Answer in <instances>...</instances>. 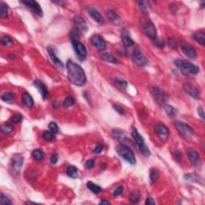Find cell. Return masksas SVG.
Wrapping results in <instances>:
<instances>
[{"label": "cell", "mask_w": 205, "mask_h": 205, "mask_svg": "<svg viewBox=\"0 0 205 205\" xmlns=\"http://www.w3.org/2000/svg\"><path fill=\"white\" fill-rule=\"evenodd\" d=\"M20 2L29 7L30 9H31L32 11L34 12V14H36L37 15L43 16V10H42L40 5L37 2H35V1H21Z\"/></svg>", "instance_id": "13"}, {"label": "cell", "mask_w": 205, "mask_h": 205, "mask_svg": "<svg viewBox=\"0 0 205 205\" xmlns=\"http://www.w3.org/2000/svg\"><path fill=\"white\" fill-rule=\"evenodd\" d=\"M67 77L70 82L76 86H83L87 81V77L83 69L74 63L71 60H68L67 63Z\"/></svg>", "instance_id": "1"}, {"label": "cell", "mask_w": 205, "mask_h": 205, "mask_svg": "<svg viewBox=\"0 0 205 205\" xmlns=\"http://www.w3.org/2000/svg\"><path fill=\"white\" fill-rule=\"evenodd\" d=\"M9 57H10V59H15V55H10Z\"/></svg>", "instance_id": "57"}, {"label": "cell", "mask_w": 205, "mask_h": 205, "mask_svg": "<svg viewBox=\"0 0 205 205\" xmlns=\"http://www.w3.org/2000/svg\"><path fill=\"white\" fill-rule=\"evenodd\" d=\"M144 30L145 34L148 35L151 39H156V35H157V33H156V28H155V25L153 24V23L148 21L147 22L144 26Z\"/></svg>", "instance_id": "14"}, {"label": "cell", "mask_w": 205, "mask_h": 205, "mask_svg": "<svg viewBox=\"0 0 205 205\" xmlns=\"http://www.w3.org/2000/svg\"><path fill=\"white\" fill-rule=\"evenodd\" d=\"M132 137L134 138L135 141L136 143V144L138 145L139 148L141 151V152L143 153V155L146 157L150 156L151 151L150 150L148 149L147 144H145V141H144V138L141 135L139 134V132L136 130V128H133L132 131Z\"/></svg>", "instance_id": "4"}, {"label": "cell", "mask_w": 205, "mask_h": 205, "mask_svg": "<svg viewBox=\"0 0 205 205\" xmlns=\"http://www.w3.org/2000/svg\"><path fill=\"white\" fill-rule=\"evenodd\" d=\"M154 131H155V132L158 135V137L160 139H162L163 141H166L167 139H168L170 132H169L168 128H167L166 126L163 124V123L156 124L154 127Z\"/></svg>", "instance_id": "9"}, {"label": "cell", "mask_w": 205, "mask_h": 205, "mask_svg": "<svg viewBox=\"0 0 205 205\" xmlns=\"http://www.w3.org/2000/svg\"><path fill=\"white\" fill-rule=\"evenodd\" d=\"M115 83H116V86L119 88L121 89V90H123V91H125L127 89V87H128V83L126 82L124 80H123V79H121V78H116Z\"/></svg>", "instance_id": "29"}, {"label": "cell", "mask_w": 205, "mask_h": 205, "mask_svg": "<svg viewBox=\"0 0 205 205\" xmlns=\"http://www.w3.org/2000/svg\"><path fill=\"white\" fill-rule=\"evenodd\" d=\"M122 34H123V36H122V38H123V43L126 47H131V46H132L134 44V41H133L132 39V38L128 35V31L122 32Z\"/></svg>", "instance_id": "26"}, {"label": "cell", "mask_w": 205, "mask_h": 205, "mask_svg": "<svg viewBox=\"0 0 205 205\" xmlns=\"http://www.w3.org/2000/svg\"><path fill=\"white\" fill-rule=\"evenodd\" d=\"M13 129H14L13 126L9 123H5L1 127V130L4 134H11L13 132Z\"/></svg>", "instance_id": "36"}, {"label": "cell", "mask_w": 205, "mask_h": 205, "mask_svg": "<svg viewBox=\"0 0 205 205\" xmlns=\"http://www.w3.org/2000/svg\"><path fill=\"white\" fill-rule=\"evenodd\" d=\"M74 23L77 30L82 32H86L87 31V25L84 18L80 15H76L74 17Z\"/></svg>", "instance_id": "17"}, {"label": "cell", "mask_w": 205, "mask_h": 205, "mask_svg": "<svg viewBox=\"0 0 205 205\" xmlns=\"http://www.w3.org/2000/svg\"><path fill=\"white\" fill-rule=\"evenodd\" d=\"M1 44L4 46L11 45V44H12V39L10 36L4 35V36H2V39H1Z\"/></svg>", "instance_id": "40"}, {"label": "cell", "mask_w": 205, "mask_h": 205, "mask_svg": "<svg viewBox=\"0 0 205 205\" xmlns=\"http://www.w3.org/2000/svg\"><path fill=\"white\" fill-rule=\"evenodd\" d=\"M193 37L197 43H199L202 46L205 45V34L203 31H198L195 32Z\"/></svg>", "instance_id": "22"}, {"label": "cell", "mask_w": 205, "mask_h": 205, "mask_svg": "<svg viewBox=\"0 0 205 205\" xmlns=\"http://www.w3.org/2000/svg\"><path fill=\"white\" fill-rule=\"evenodd\" d=\"M48 128H49L50 132H52V133H54V134H56V133L59 132V127H58L57 124L55 123H54V122H51V123H50L48 124Z\"/></svg>", "instance_id": "43"}, {"label": "cell", "mask_w": 205, "mask_h": 205, "mask_svg": "<svg viewBox=\"0 0 205 205\" xmlns=\"http://www.w3.org/2000/svg\"><path fill=\"white\" fill-rule=\"evenodd\" d=\"M80 34H78L76 30H72L70 34V39H71L72 44L76 43V42H80Z\"/></svg>", "instance_id": "37"}, {"label": "cell", "mask_w": 205, "mask_h": 205, "mask_svg": "<svg viewBox=\"0 0 205 205\" xmlns=\"http://www.w3.org/2000/svg\"><path fill=\"white\" fill-rule=\"evenodd\" d=\"M47 51H48L49 55H50V59H51V60L54 62V63H55L57 67H61V68L62 67H63V63L59 60V58H57V56H56V55H55L54 48H53L52 47H48Z\"/></svg>", "instance_id": "20"}, {"label": "cell", "mask_w": 205, "mask_h": 205, "mask_svg": "<svg viewBox=\"0 0 205 205\" xmlns=\"http://www.w3.org/2000/svg\"><path fill=\"white\" fill-rule=\"evenodd\" d=\"M23 163V157L20 155H15L12 159V168L16 173H18L20 171Z\"/></svg>", "instance_id": "19"}, {"label": "cell", "mask_w": 205, "mask_h": 205, "mask_svg": "<svg viewBox=\"0 0 205 205\" xmlns=\"http://www.w3.org/2000/svg\"><path fill=\"white\" fill-rule=\"evenodd\" d=\"M22 120H23V116L21 114H15V116H13V117L11 118L12 123H20Z\"/></svg>", "instance_id": "44"}, {"label": "cell", "mask_w": 205, "mask_h": 205, "mask_svg": "<svg viewBox=\"0 0 205 205\" xmlns=\"http://www.w3.org/2000/svg\"><path fill=\"white\" fill-rule=\"evenodd\" d=\"M159 176H160V174H159V171H158L157 169H155V168L151 169V171H150L151 183L155 182V181L157 180L158 178H159Z\"/></svg>", "instance_id": "35"}, {"label": "cell", "mask_w": 205, "mask_h": 205, "mask_svg": "<svg viewBox=\"0 0 205 205\" xmlns=\"http://www.w3.org/2000/svg\"><path fill=\"white\" fill-rule=\"evenodd\" d=\"M87 11L88 12V14L92 17L94 20L97 22L99 24H102V23H104V19H103V17L101 15V14L99 13V11L96 9V8H94L93 7H91V6H88L87 7Z\"/></svg>", "instance_id": "16"}, {"label": "cell", "mask_w": 205, "mask_h": 205, "mask_svg": "<svg viewBox=\"0 0 205 205\" xmlns=\"http://www.w3.org/2000/svg\"><path fill=\"white\" fill-rule=\"evenodd\" d=\"M175 65L184 74L196 75V74L199 73V71H200V68L198 67L195 66L189 62L182 60V59H176L175 61Z\"/></svg>", "instance_id": "2"}, {"label": "cell", "mask_w": 205, "mask_h": 205, "mask_svg": "<svg viewBox=\"0 0 205 205\" xmlns=\"http://www.w3.org/2000/svg\"><path fill=\"white\" fill-rule=\"evenodd\" d=\"M99 204H110V202L107 200H102L99 202Z\"/></svg>", "instance_id": "56"}, {"label": "cell", "mask_w": 205, "mask_h": 205, "mask_svg": "<svg viewBox=\"0 0 205 205\" xmlns=\"http://www.w3.org/2000/svg\"><path fill=\"white\" fill-rule=\"evenodd\" d=\"M154 44L159 48H164L165 47V43L163 40H160V39H154Z\"/></svg>", "instance_id": "45"}, {"label": "cell", "mask_w": 205, "mask_h": 205, "mask_svg": "<svg viewBox=\"0 0 205 205\" xmlns=\"http://www.w3.org/2000/svg\"><path fill=\"white\" fill-rule=\"evenodd\" d=\"M175 127L176 130L185 139H191L195 135V132L189 125L187 123H184L181 121H176L175 122Z\"/></svg>", "instance_id": "5"}, {"label": "cell", "mask_w": 205, "mask_h": 205, "mask_svg": "<svg viewBox=\"0 0 205 205\" xmlns=\"http://www.w3.org/2000/svg\"><path fill=\"white\" fill-rule=\"evenodd\" d=\"M122 193H123V187H122V186H119V187H117L114 190V191H113V195L116 196H119V195H121Z\"/></svg>", "instance_id": "47"}, {"label": "cell", "mask_w": 205, "mask_h": 205, "mask_svg": "<svg viewBox=\"0 0 205 205\" xmlns=\"http://www.w3.org/2000/svg\"><path fill=\"white\" fill-rule=\"evenodd\" d=\"M0 203L1 204H12V202L5 196L3 193H1L0 195Z\"/></svg>", "instance_id": "41"}, {"label": "cell", "mask_w": 205, "mask_h": 205, "mask_svg": "<svg viewBox=\"0 0 205 205\" xmlns=\"http://www.w3.org/2000/svg\"><path fill=\"white\" fill-rule=\"evenodd\" d=\"M145 203L148 205H154L155 203V200H153L151 197H148L146 200V202H145Z\"/></svg>", "instance_id": "52"}, {"label": "cell", "mask_w": 205, "mask_h": 205, "mask_svg": "<svg viewBox=\"0 0 205 205\" xmlns=\"http://www.w3.org/2000/svg\"><path fill=\"white\" fill-rule=\"evenodd\" d=\"M102 148H103V146H102V144H98V145H96L95 149H94L93 152L95 154H99L102 151Z\"/></svg>", "instance_id": "49"}, {"label": "cell", "mask_w": 205, "mask_h": 205, "mask_svg": "<svg viewBox=\"0 0 205 205\" xmlns=\"http://www.w3.org/2000/svg\"><path fill=\"white\" fill-rule=\"evenodd\" d=\"M183 87H184L185 92L187 95H189L191 97H192L195 99H200V91H199V89L196 86H194L193 84H191L190 83H185Z\"/></svg>", "instance_id": "10"}, {"label": "cell", "mask_w": 205, "mask_h": 205, "mask_svg": "<svg viewBox=\"0 0 205 205\" xmlns=\"http://www.w3.org/2000/svg\"><path fill=\"white\" fill-rule=\"evenodd\" d=\"M87 186L89 189L91 190V191L95 194H99L102 191V188H101L99 186L95 184L92 182H87Z\"/></svg>", "instance_id": "31"}, {"label": "cell", "mask_w": 205, "mask_h": 205, "mask_svg": "<svg viewBox=\"0 0 205 205\" xmlns=\"http://www.w3.org/2000/svg\"><path fill=\"white\" fill-rule=\"evenodd\" d=\"M91 44L96 48L98 49L100 51H103V50L107 48V44H106V42L102 37H101L99 34H94L91 37Z\"/></svg>", "instance_id": "11"}, {"label": "cell", "mask_w": 205, "mask_h": 205, "mask_svg": "<svg viewBox=\"0 0 205 205\" xmlns=\"http://www.w3.org/2000/svg\"><path fill=\"white\" fill-rule=\"evenodd\" d=\"M170 9H171V12L172 14H175L176 12V10H177V7H176L175 5H171V7H170Z\"/></svg>", "instance_id": "55"}, {"label": "cell", "mask_w": 205, "mask_h": 205, "mask_svg": "<svg viewBox=\"0 0 205 205\" xmlns=\"http://www.w3.org/2000/svg\"><path fill=\"white\" fill-rule=\"evenodd\" d=\"M164 109H165V112L167 113V115L170 118H173L176 116V109H175L171 105H165V107H164Z\"/></svg>", "instance_id": "28"}, {"label": "cell", "mask_w": 205, "mask_h": 205, "mask_svg": "<svg viewBox=\"0 0 205 205\" xmlns=\"http://www.w3.org/2000/svg\"><path fill=\"white\" fill-rule=\"evenodd\" d=\"M100 57L102 60H104L106 62H109V63H117L118 60L114 55L108 52H102L100 55Z\"/></svg>", "instance_id": "23"}, {"label": "cell", "mask_w": 205, "mask_h": 205, "mask_svg": "<svg viewBox=\"0 0 205 205\" xmlns=\"http://www.w3.org/2000/svg\"><path fill=\"white\" fill-rule=\"evenodd\" d=\"M138 4H139L140 9H141L142 11H148L151 7L150 2H148V1H139V2H138Z\"/></svg>", "instance_id": "38"}, {"label": "cell", "mask_w": 205, "mask_h": 205, "mask_svg": "<svg viewBox=\"0 0 205 205\" xmlns=\"http://www.w3.org/2000/svg\"><path fill=\"white\" fill-rule=\"evenodd\" d=\"M50 163L53 164H55L56 163L58 162V156L56 154H53L51 156H50Z\"/></svg>", "instance_id": "51"}, {"label": "cell", "mask_w": 205, "mask_h": 205, "mask_svg": "<svg viewBox=\"0 0 205 205\" xmlns=\"http://www.w3.org/2000/svg\"><path fill=\"white\" fill-rule=\"evenodd\" d=\"M112 135L115 139H116L119 141L123 142L126 140L125 135L123 131H121L120 129H114L112 131Z\"/></svg>", "instance_id": "25"}, {"label": "cell", "mask_w": 205, "mask_h": 205, "mask_svg": "<svg viewBox=\"0 0 205 205\" xmlns=\"http://www.w3.org/2000/svg\"><path fill=\"white\" fill-rule=\"evenodd\" d=\"M150 91L153 98L159 104H164L167 101V96L161 89L157 87H152L150 88Z\"/></svg>", "instance_id": "6"}, {"label": "cell", "mask_w": 205, "mask_h": 205, "mask_svg": "<svg viewBox=\"0 0 205 205\" xmlns=\"http://www.w3.org/2000/svg\"><path fill=\"white\" fill-rule=\"evenodd\" d=\"M107 18H109L110 20L112 21V23H115V24H118L119 22H120V18L119 16L112 10H108L107 11Z\"/></svg>", "instance_id": "24"}, {"label": "cell", "mask_w": 205, "mask_h": 205, "mask_svg": "<svg viewBox=\"0 0 205 205\" xmlns=\"http://www.w3.org/2000/svg\"><path fill=\"white\" fill-rule=\"evenodd\" d=\"M43 136H44V139H45L46 140H47V141H51V140H53V139H55V135H54V133H52L51 132H48V131L44 132V135H43Z\"/></svg>", "instance_id": "42"}, {"label": "cell", "mask_w": 205, "mask_h": 205, "mask_svg": "<svg viewBox=\"0 0 205 205\" xmlns=\"http://www.w3.org/2000/svg\"><path fill=\"white\" fill-rule=\"evenodd\" d=\"M168 46L170 47L173 48V49L176 48V47H177V44H176V40L174 39H172V38H169V39H168Z\"/></svg>", "instance_id": "46"}, {"label": "cell", "mask_w": 205, "mask_h": 205, "mask_svg": "<svg viewBox=\"0 0 205 205\" xmlns=\"http://www.w3.org/2000/svg\"><path fill=\"white\" fill-rule=\"evenodd\" d=\"M95 165V160H88L86 162V167L87 168H92Z\"/></svg>", "instance_id": "50"}, {"label": "cell", "mask_w": 205, "mask_h": 205, "mask_svg": "<svg viewBox=\"0 0 205 205\" xmlns=\"http://www.w3.org/2000/svg\"><path fill=\"white\" fill-rule=\"evenodd\" d=\"M113 108H114V109L116 110L117 112H118L119 114H120V115L124 114V110H123V108L120 107V106H119V105H117V104H113Z\"/></svg>", "instance_id": "48"}, {"label": "cell", "mask_w": 205, "mask_h": 205, "mask_svg": "<svg viewBox=\"0 0 205 205\" xmlns=\"http://www.w3.org/2000/svg\"><path fill=\"white\" fill-rule=\"evenodd\" d=\"M0 15L2 18H7L8 17V6L5 2L0 3Z\"/></svg>", "instance_id": "27"}, {"label": "cell", "mask_w": 205, "mask_h": 205, "mask_svg": "<svg viewBox=\"0 0 205 205\" xmlns=\"http://www.w3.org/2000/svg\"><path fill=\"white\" fill-rule=\"evenodd\" d=\"M132 60L137 66L139 67H144L148 65V59L140 50H135L133 51L132 55Z\"/></svg>", "instance_id": "7"}, {"label": "cell", "mask_w": 205, "mask_h": 205, "mask_svg": "<svg viewBox=\"0 0 205 205\" xmlns=\"http://www.w3.org/2000/svg\"><path fill=\"white\" fill-rule=\"evenodd\" d=\"M72 44H73L74 49H75V54L77 55L78 59H80V61H84L87 56V50L84 44H83L80 42H76Z\"/></svg>", "instance_id": "8"}, {"label": "cell", "mask_w": 205, "mask_h": 205, "mask_svg": "<svg viewBox=\"0 0 205 205\" xmlns=\"http://www.w3.org/2000/svg\"><path fill=\"white\" fill-rule=\"evenodd\" d=\"M32 155H33V158H34V160H37V161H41L44 157V152L41 150H39V149H36V150L33 151Z\"/></svg>", "instance_id": "34"}, {"label": "cell", "mask_w": 205, "mask_h": 205, "mask_svg": "<svg viewBox=\"0 0 205 205\" xmlns=\"http://www.w3.org/2000/svg\"><path fill=\"white\" fill-rule=\"evenodd\" d=\"M181 50L183 53L187 57L190 58L191 59H194L196 58V49L191 45V44H187L186 42H182V44L180 45Z\"/></svg>", "instance_id": "12"}, {"label": "cell", "mask_w": 205, "mask_h": 205, "mask_svg": "<svg viewBox=\"0 0 205 205\" xmlns=\"http://www.w3.org/2000/svg\"><path fill=\"white\" fill-rule=\"evenodd\" d=\"M15 98V95L12 92H5L4 94H2L1 97L2 100L4 102H11Z\"/></svg>", "instance_id": "33"}, {"label": "cell", "mask_w": 205, "mask_h": 205, "mask_svg": "<svg viewBox=\"0 0 205 205\" xmlns=\"http://www.w3.org/2000/svg\"><path fill=\"white\" fill-rule=\"evenodd\" d=\"M67 174L69 177L75 179V178L78 177V169L72 165L69 166L68 168L67 169Z\"/></svg>", "instance_id": "30"}, {"label": "cell", "mask_w": 205, "mask_h": 205, "mask_svg": "<svg viewBox=\"0 0 205 205\" xmlns=\"http://www.w3.org/2000/svg\"><path fill=\"white\" fill-rule=\"evenodd\" d=\"M174 155H175V156H176V159H177L178 160H181V158H182V154H181V152H180V151H176Z\"/></svg>", "instance_id": "54"}, {"label": "cell", "mask_w": 205, "mask_h": 205, "mask_svg": "<svg viewBox=\"0 0 205 205\" xmlns=\"http://www.w3.org/2000/svg\"><path fill=\"white\" fill-rule=\"evenodd\" d=\"M34 86L38 89V91L40 92L42 96V98L44 99V100L47 99L48 98V90L44 83L39 80H36L34 81Z\"/></svg>", "instance_id": "18"}, {"label": "cell", "mask_w": 205, "mask_h": 205, "mask_svg": "<svg viewBox=\"0 0 205 205\" xmlns=\"http://www.w3.org/2000/svg\"><path fill=\"white\" fill-rule=\"evenodd\" d=\"M198 114H199V116H200L201 119H204V113H203V110L201 107H198Z\"/></svg>", "instance_id": "53"}, {"label": "cell", "mask_w": 205, "mask_h": 205, "mask_svg": "<svg viewBox=\"0 0 205 205\" xmlns=\"http://www.w3.org/2000/svg\"><path fill=\"white\" fill-rule=\"evenodd\" d=\"M140 193L139 191H132V193L130 194V197H129V200H130L131 203H137L140 200Z\"/></svg>", "instance_id": "32"}, {"label": "cell", "mask_w": 205, "mask_h": 205, "mask_svg": "<svg viewBox=\"0 0 205 205\" xmlns=\"http://www.w3.org/2000/svg\"><path fill=\"white\" fill-rule=\"evenodd\" d=\"M116 151L121 158L131 164H135V156L130 148L125 145H119L116 148Z\"/></svg>", "instance_id": "3"}, {"label": "cell", "mask_w": 205, "mask_h": 205, "mask_svg": "<svg viewBox=\"0 0 205 205\" xmlns=\"http://www.w3.org/2000/svg\"><path fill=\"white\" fill-rule=\"evenodd\" d=\"M22 100H23V104L25 105L26 107H32L33 105H34V100H33L30 94H28V92H25V93L23 94Z\"/></svg>", "instance_id": "21"}, {"label": "cell", "mask_w": 205, "mask_h": 205, "mask_svg": "<svg viewBox=\"0 0 205 205\" xmlns=\"http://www.w3.org/2000/svg\"><path fill=\"white\" fill-rule=\"evenodd\" d=\"M187 154L191 164L196 165V166H200V155H199L198 152L196 151H195L192 148H188L187 151Z\"/></svg>", "instance_id": "15"}, {"label": "cell", "mask_w": 205, "mask_h": 205, "mask_svg": "<svg viewBox=\"0 0 205 205\" xmlns=\"http://www.w3.org/2000/svg\"><path fill=\"white\" fill-rule=\"evenodd\" d=\"M74 103H75V99L72 96H67L63 101V105L66 107H71V106H73Z\"/></svg>", "instance_id": "39"}]
</instances>
